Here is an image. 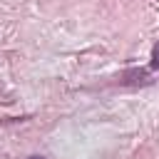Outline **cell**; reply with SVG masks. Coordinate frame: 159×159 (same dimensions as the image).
<instances>
[{"label":"cell","mask_w":159,"mask_h":159,"mask_svg":"<svg viewBox=\"0 0 159 159\" xmlns=\"http://www.w3.org/2000/svg\"><path fill=\"white\" fill-rule=\"evenodd\" d=\"M119 82H122V84H147V82H149V72L142 70V67H139V70H127Z\"/></svg>","instance_id":"1"},{"label":"cell","mask_w":159,"mask_h":159,"mask_svg":"<svg viewBox=\"0 0 159 159\" xmlns=\"http://www.w3.org/2000/svg\"><path fill=\"white\" fill-rule=\"evenodd\" d=\"M152 70H159V42L152 47V62H149Z\"/></svg>","instance_id":"2"},{"label":"cell","mask_w":159,"mask_h":159,"mask_svg":"<svg viewBox=\"0 0 159 159\" xmlns=\"http://www.w3.org/2000/svg\"><path fill=\"white\" fill-rule=\"evenodd\" d=\"M27 159H45V157H27Z\"/></svg>","instance_id":"3"}]
</instances>
